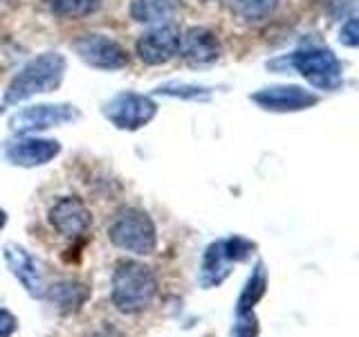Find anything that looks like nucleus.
<instances>
[{"mask_svg": "<svg viewBox=\"0 0 359 337\" xmlns=\"http://www.w3.org/2000/svg\"><path fill=\"white\" fill-rule=\"evenodd\" d=\"M160 281L151 265L135 258H121L112 270L110 301L121 315H140L153 306Z\"/></svg>", "mask_w": 359, "mask_h": 337, "instance_id": "1", "label": "nucleus"}, {"mask_svg": "<svg viewBox=\"0 0 359 337\" xmlns=\"http://www.w3.org/2000/svg\"><path fill=\"white\" fill-rule=\"evenodd\" d=\"M67 61L61 52H43L29 59L20 67L18 74L11 79L5 90L7 104H20L34 95L52 93L61 86Z\"/></svg>", "mask_w": 359, "mask_h": 337, "instance_id": "2", "label": "nucleus"}, {"mask_svg": "<svg viewBox=\"0 0 359 337\" xmlns=\"http://www.w3.org/2000/svg\"><path fill=\"white\" fill-rule=\"evenodd\" d=\"M110 243L135 256H151L157 250V227L144 209L126 207L112 218L108 227Z\"/></svg>", "mask_w": 359, "mask_h": 337, "instance_id": "3", "label": "nucleus"}, {"mask_svg": "<svg viewBox=\"0 0 359 337\" xmlns=\"http://www.w3.org/2000/svg\"><path fill=\"white\" fill-rule=\"evenodd\" d=\"M285 63L294 67L301 77H306L319 90H337L344 84L341 63L337 61V56L330 50L323 48L299 50L294 54H290V59H285Z\"/></svg>", "mask_w": 359, "mask_h": 337, "instance_id": "4", "label": "nucleus"}, {"mask_svg": "<svg viewBox=\"0 0 359 337\" xmlns=\"http://www.w3.org/2000/svg\"><path fill=\"white\" fill-rule=\"evenodd\" d=\"M157 115V104L146 95L119 93L104 106V117L119 131H140Z\"/></svg>", "mask_w": 359, "mask_h": 337, "instance_id": "5", "label": "nucleus"}, {"mask_svg": "<svg viewBox=\"0 0 359 337\" xmlns=\"http://www.w3.org/2000/svg\"><path fill=\"white\" fill-rule=\"evenodd\" d=\"M79 59L97 70H119L128 65L126 50L115 39H108L104 34H83L72 43Z\"/></svg>", "mask_w": 359, "mask_h": 337, "instance_id": "6", "label": "nucleus"}, {"mask_svg": "<svg viewBox=\"0 0 359 337\" xmlns=\"http://www.w3.org/2000/svg\"><path fill=\"white\" fill-rule=\"evenodd\" d=\"M79 117H81V112L72 104H36L14 112L9 119V126L16 133H34L61 126L67 121H76Z\"/></svg>", "mask_w": 359, "mask_h": 337, "instance_id": "7", "label": "nucleus"}, {"mask_svg": "<svg viewBox=\"0 0 359 337\" xmlns=\"http://www.w3.org/2000/svg\"><path fill=\"white\" fill-rule=\"evenodd\" d=\"M48 220L63 239H79L93 227V213L79 196H63L48 211Z\"/></svg>", "mask_w": 359, "mask_h": 337, "instance_id": "8", "label": "nucleus"}, {"mask_svg": "<svg viewBox=\"0 0 359 337\" xmlns=\"http://www.w3.org/2000/svg\"><path fill=\"white\" fill-rule=\"evenodd\" d=\"M3 256H5V263L11 270L22 288H25L32 297L43 299L45 297V290H48V284H45V275L39 265V261L34 258L25 247H20L18 243H7L3 247Z\"/></svg>", "mask_w": 359, "mask_h": 337, "instance_id": "9", "label": "nucleus"}, {"mask_svg": "<svg viewBox=\"0 0 359 337\" xmlns=\"http://www.w3.org/2000/svg\"><path fill=\"white\" fill-rule=\"evenodd\" d=\"M252 101L272 112H297V110H306L317 104L319 95H314L310 90L299 88V86H269L254 93Z\"/></svg>", "mask_w": 359, "mask_h": 337, "instance_id": "10", "label": "nucleus"}, {"mask_svg": "<svg viewBox=\"0 0 359 337\" xmlns=\"http://www.w3.org/2000/svg\"><path fill=\"white\" fill-rule=\"evenodd\" d=\"M180 48V32L171 25L153 27L151 32L142 34L135 43V52H137L140 61L146 65H164L177 56Z\"/></svg>", "mask_w": 359, "mask_h": 337, "instance_id": "11", "label": "nucleus"}, {"mask_svg": "<svg viewBox=\"0 0 359 337\" xmlns=\"http://www.w3.org/2000/svg\"><path fill=\"white\" fill-rule=\"evenodd\" d=\"M177 54L189 65H209L218 61L220 56V41L216 34L207 27H191L184 34H180V48Z\"/></svg>", "mask_w": 359, "mask_h": 337, "instance_id": "12", "label": "nucleus"}, {"mask_svg": "<svg viewBox=\"0 0 359 337\" xmlns=\"http://www.w3.org/2000/svg\"><path fill=\"white\" fill-rule=\"evenodd\" d=\"M61 153V144L56 140H43V138H22L14 142L7 149V160L16 166H43L52 162Z\"/></svg>", "mask_w": 359, "mask_h": 337, "instance_id": "13", "label": "nucleus"}, {"mask_svg": "<svg viewBox=\"0 0 359 337\" xmlns=\"http://www.w3.org/2000/svg\"><path fill=\"white\" fill-rule=\"evenodd\" d=\"M90 295H93V290H90L86 284H81V281L63 279V281H56V284L48 286L43 299H48L61 315H72L86 306Z\"/></svg>", "mask_w": 359, "mask_h": 337, "instance_id": "14", "label": "nucleus"}, {"mask_svg": "<svg viewBox=\"0 0 359 337\" xmlns=\"http://www.w3.org/2000/svg\"><path fill=\"white\" fill-rule=\"evenodd\" d=\"M180 11V0H133L130 16L142 25H168Z\"/></svg>", "mask_w": 359, "mask_h": 337, "instance_id": "15", "label": "nucleus"}, {"mask_svg": "<svg viewBox=\"0 0 359 337\" xmlns=\"http://www.w3.org/2000/svg\"><path fill=\"white\" fill-rule=\"evenodd\" d=\"M231 272V261L224 254L222 241H213L202 256L200 265V286L202 288H218Z\"/></svg>", "mask_w": 359, "mask_h": 337, "instance_id": "16", "label": "nucleus"}, {"mask_svg": "<svg viewBox=\"0 0 359 337\" xmlns=\"http://www.w3.org/2000/svg\"><path fill=\"white\" fill-rule=\"evenodd\" d=\"M267 270H265V263L263 261H258L252 270V275L250 279H247V284L241 292V297H238V303H236V315L238 312H250L254 310V306L258 301H261L265 297V292H267Z\"/></svg>", "mask_w": 359, "mask_h": 337, "instance_id": "17", "label": "nucleus"}, {"mask_svg": "<svg viewBox=\"0 0 359 337\" xmlns=\"http://www.w3.org/2000/svg\"><path fill=\"white\" fill-rule=\"evenodd\" d=\"M278 3L280 0H227L231 14L238 16L241 20H247V22L263 20L267 16H272Z\"/></svg>", "mask_w": 359, "mask_h": 337, "instance_id": "18", "label": "nucleus"}, {"mask_svg": "<svg viewBox=\"0 0 359 337\" xmlns=\"http://www.w3.org/2000/svg\"><path fill=\"white\" fill-rule=\"evenodd\" d=\"M48 3L54 14L61 18H83L101 7V0H48Z\"/></svg>", "mask_w": 359, "mask_h": 337, "instance_id": "19", "label": "nucleus"}, {"mask_svg": "<svg viewBox=\"0 0 359 337\" xmlns=\"http://www.w3.org/2000/svg\"><path fill=\"white\" fill-rule=\"evenodd\" d=\"M157 95H166V97H177V99H209L211 90L205 86H196V84H164L155 90Z\"/></svg>", "mask_w": 359, "mask_h": 337, "instance_id": "20", "label": "nucleus"}, {"mask_svg": "<svg viewBox=\"0 0 359 337\" xmlns=\"http://www.w3.org/2000/svg\"><path fill=\"white\" fill-rule=\"evenodd\" d=\"M222 247L231 263H243L254 254L256 243L245 239V236H229V239H222Z\"/></svg>", "mask_w": 359, "mask_h": 337, "instance_id": "21", "label": "nucleus"}, {"mask_svg": "<svg viewBox=\"0 0 359 337\" xmlns=\"http://www.w3.org/2000/svg\"><path fill=\"white\" fill-rule=\"evenodd\" d=\"M258 317L254 315V310L250 312H238L236 315V322L231 326L229 337H258Z\"/></svg>", "mask_w": 359, "mask_h": 337, "instance_id": "22", "label": "nucleus"}, {"mask_svg": "<svg viewBox=\"0 0 359 337\" xmlns=\"http://www.w3.org/2000/svg\"><path fill=\"white\" fill-rule=\"evenodd\" d=\"M339 41L346 48H357L359 45V29H357V18H348L344 25H341V32H339Z\"/></svg>", "mask_w": 359, "mask_h": 337, "instance_id": "23", "label": "nucleus"}, {"mask_svg": "<svg viewBox=\"0 0 359 337\" xmlns=\"http://www.w3.org/2000/svg\"><path fill=\"white\" fill-rule=\"evenodd\" d=\"M18 329V319L16 315L7 310V308H0V337H11Z\"/></svg>", "mask_w": 359, "mask_h": 337, "instance_id": "24", "label": "nucleus"}, {"mask_svg": "<svg viewBox=\"0 0 359 337\" xmlns=\"http://www.w3.org/2000/svg\"><path fill=\"white\" fill-rule=\"evenodd\" d=\"M7 225V211L5 209H0V230H3Z\"/></svg>", "mask_w": 359, "mask_h": 337, "instance_id": "25", "label": "nucleus"}]
</instances>
